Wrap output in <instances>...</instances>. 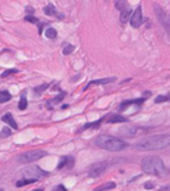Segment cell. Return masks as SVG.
Segmentation results:
<instances>
[{"label": "cell", "instance_id": "obj_1", "mask_svg": "<svg viewBox=\"0 0 170 191\" xmlns=\"http://www.w3.org/2000/svg\"><path fill=\"white\" fill-rule=\"evenodd\" d=\"M170 143L169 134H156V136H149L142 140H140L136 144V148L141 151H148V150H162L167 147Z\"/></svg>", "mask_w": 170, "mask_h": 191}, {"label": "cell", "instance_id": "obj_2", "mask_svg": "<svg viewBox=\"0 0 170 191\" xmlns=\"http://www.w3.org/2000/svg\"><path fill=\"white\" fill-rule=\"evenodd\" d=\"M96 146L102 150H108V151H122V150L127 148V143L120 140V138L112 137L108 134H101L96 138Z\"/></svg>", "mask_w": 170, "mask_h": 191}, {"label": "cell", "instance_id": "obj_3", "mask_svg": "<svg viewBox=\"0 0 170 191\" xmlns=\"http://www.w3.org/2000/svg\"><path fill=\"white\" fill-rule=\"evenodd\" d=\"M141 168L145 173L152 176H162L165 173V165L163 161L156 155H149L141 161Z\"/></svg>", "mask_w": 170, "mask_h": 191}, {"label": "cell", "instance_id": "obj_4", "mask_svg": "<svg viewBox=\"0 0 170 191\" xmlns=\"http://www.w3.org/2000/svg\"><path fill=\"white\" fill-rule=\"evenodd\" d=\"M47 152L43 151V150H31V151H26L21 155L17 157V162L18 163H29V162H33V161H37V159L46 157Z\"/></svg>", "mask_w": 170, "mask_h": 191}, {"label": "cell", "instance_id": "obj_5", "mask_svg": "<svg viewBox=\"0 0 170 191\" xmlns=\"http://www.w3.org/2000/svg\"><path fill=\"white\" fill-rule=\"evenodd\" d=\"M21 173L25 179H31V180H37V179L49 176V172H44L39 166H28V168L22 169Z\"/></svg>", "mask_w": 170, "mask_h": 191}, {"label": "cell", "instance_id": "obj_6", "mask_svg": "<svg viewBox=\"0 0 170 191\" xmlns=\"http://www.w3.org/2000/svg\"><path fill=\"white\" fill-rule=\"evenodd\" d=\"M106 166H108V162H106V161H101V162L93 163V165L89 168V176H90V177H98V176H101V175L105 172Z\"/></svg>", "mask_w": 170, "mask_h": 191}, {"label": "cell", "instance_id": "obj_7", "mask_svg": "<svg viewBox=\"0 0 170 191\" xmlns=\"http://www.w3.org/2000/svg\"><path fill=\"white\" fill-rule=\"evenodd\" d=\"M130 24L133 28H138L142 24V11H141V6H138L134 10V13L130 15Z\"/></svg>", "mask_w": 170, "mask_h": 191}, {"label": "cell", "instance_id": "obj_8", "mask_svg": "<svg viewBox=\"0 0 170 191\" xmlns=\"http://www.w3.org/2000/svg\"><path fill=\"white\" fill-rule=\"evenodd\" d=\"M75 165V159L72 157H61L60 158V163H58V169H65V168H68V169H71V168H74Z\"/></svg>", "mask_w": 170, "mask_h": 191}, {"label": "cell", "instance_id": "obj_9", "mask_svg": "<svg viewBox=\"0 0 170 191\" xmlns=\"http://www.w3.org/2000/svg\"><path fill=\"white\" fill-rule=\"evenodd\" d=\"M102 121H106L108 123H125V122H127V118L122 117V115H115V114H112V115H108V118H104Z\"/></svg>", "mask_w": 170, "mask_h": 191}, {"label": "cell", "instance_id": "obj_10", "mask_svg": "<svg viewBox=\"0 0 170 191\" xmlns=\"http://www.w3.org/2000/svg\"><path fill=\"white\" fill-rule=\"evenodd\" d=\"M116 80V78H105V79H98V80H91L89 85L85 87V90H87L90 86H94V85H106V83H112V82H115Z\"/></svg>", "mask_w": 170, "mask_h": 191}, {"label": "cell", "instance_id": "obj_11", "mask_svg": "<svg viewBox=\"0 0 170 191\" xmlns=\"http://www.w3.org/2000/svg\"><path fill=\"white\" fill-rule=\"evenodd\" d=\"M145 101V98L142 97V98H136V100H129V101H123L122 104H120V107H119V111H123V109H126V107H129L130 104H137V105H140V104H142Z\"/></svg>", "mask_w": 170, "mask_h": 191}, {"label": "cell", "instance_id": "obj_12", "mask_svg": "<svg viewBox=\"0 0 170 191\" xmlns=\"http://www.w3.org/2000/svg\"><path fill=\"white\" fill-rule=\"evenodd\" d=\"M1 121L3 122H6V123H9L12 129H18V125H17V122H15V119L12 118L11 114H4L3 117H1Z\"/></svg>", "mask_w": 170, "mask_h": 191}, {"label": "cell", "instance_id": "obj_13", "mask_svg": "<svg viewBox=\"0 0 170 191\" xmlns=\"http://www.w3.org/2000/svg\"><path fill=\"white\" fill-rule=\"evenodd\" d=\"M116 187V184L115 183H112V181H109V183H105V184H102V186H100L98 188L93 191H106V190H112V188H115Z\"/></svg>", "mask_w": 170, "mask_h": 191}, {"label": "cell", "instance_id": "obj_14", "mask_svg": "<svg viewBox=\"0 0 170 191\" xmlns=\"http://www.w3.org/2000/svg\"><path fill=\"white\" fill-rule=\"evenodd\" d=\"M64 97H65V93H64V92H62V93H60V94L57 96V97H54L51 101H49V103H47V108H51V107H53L51 104H57V103H60V101H61Z\"/></svg>", "mask_w": 170, "mask_h": 191}, {"label": "cell", "instance_id": "obj_15", "mask_svg": "<svg viewBox=\"0 0 170 191\" xmlns=\"http://www.w3.org/2000/svg\"><path fill=\"white\" fill-rule=\"evenodd\" d=\"M102 122H104V121H102V119H100V121H96V122H93V123H86L85 126L82 127V130H86V129H97V127L102 123Z\"/></svg>", "mask_w": 170, "mask_h": 191}, {"label": "cell", "instance_id": "obj_16", "mask_svg": "<svg viewBox=\"0 0 170 191\" xmlns=\"http://www.w3.org/2000/svg\"><path fill=\"white\" fill-rule=\"evenodd\" d=\"M115 6H116L117 10H120V11H125V10H127V9H130L127 1H115Z\"/></svg>", "mask_w": 170, "mask_h": 191}, {"label": "cell", "instance_id": "obj_17", "mask_svg": "<svg viewBox=\"0 0 170 191\" xmlns=\"http://www.w3.org/2000/svg\"><path fill=\"white\" fill-rule=\"evenodd\" d=\"M43 11H44L46 15H54V14H55V7H54V4H47V6L43 9Z\"/></svg>", "mask_w": 170, "mask_h": 191}, {"label": "cell", "instance_id": "obj_18", "mask_svg": "<svg viewBox=\"0 0 170 191\" xmlns=\"http://www.w3.org/2000/svg\"><path fill=\"white\" fill-rule=\"evenodd\" d=\"M49 87H50V83H43V85H40V86H36L33 90H35L36 94H42L43 92H44L46 89H49Z\"/></svg>", "mask_w": 170, "mask_h": 191}, {"label": "cell", "instance_id": "obj_19", "mask_svg": "<svg viewBox=\"0 0 170 191\" xmlns=\"http://www.w3.org/2000/svg\"><path fill=\"white\" fill-rule=\"evenodd\" d=\"M10 100H11V94L9 92H0V104L6 103V101H10Z\"/></svg>", "mask_w": 170, "mask_h": 191}, {"label": "cell", "instance_id": "obj_20", "mask_svg": "<svg viewBox=\"0 0 170 191\" xmlns=\"http://www.w3.org/2000/svg\"><path fill=\"white\" fill-rule=\"evenodd\" d=\"M46 36H47L49 39H55V38H57V31H55L54 28H47V29H46Z\"/></svg>", "mask_w": 170, "mask_h": 191}, {"label": "cell", "instance_id": "obj_21", "mask_svg": "<svg viewBox=\"0 0 170 191\" xmlns=\"http://www.w3.org/2000/svg\"><path fill=\"white\" fill-rule=\"evenodd\" d=\"M36 180H31V179H24V180H20L17 181L15 184H17V187H22V186H28V184H32L35 183Z\"/></svg>", "mask_w": 170, "mask_h": 191}, {"label": "cell", "instance_id": "obj_22", "mask_svg": "<svg viewBox=\"0 0 170 191\" xmlns=\"http://www.w3.org/2000/svg\"><path fill=\"white\" fill-rule=\"evenodd\" d=\"M130 15H131V10H130V9H127V10H125V11H122V18H120V21L125 24V22L127 21V18L130 17Z\"/></svg>", "mask_w": 170, "mask_h": 191}, {"label": "cell", "instance_id": "obj_23", "mask_svg": "<svg viewBox=\"0 0 170 191\" xmlns=\"http://www.w3.org/2000/svg\"><path fill=\"white\" fill-rule=\"evenodd\" d=\"M20 109H25L26 107H28V101H26V97H25V94L21 96V100H20Z\"/></svg>", "mask_w": 170, "mask_h": 191}, {"label": "cell", "instance_id": "obj_24", "mask_svg": "<svg viewBox=\"0 0 170 191\" xmlns=\"http://www.w3.org/2000/svg\"><path fill=\"white\" fill-rule=\"evenodd\" d=\"M25 21L32 22V24H39V20H37L36 17H33V15H26V17H25Z\"/></svg>", "mask_w": 170, "mask_h": 191}, {"label": "cell", "instance_id": "obj_25", "mask_svg": "<svg viewBox=\"0 0 170 191\" xmlns=\"http://www.w3.org/2000/svg\"><path fill=\"white\" fill-rule=\"evenodd\" d=\"M169 100V97L167 96H159V97H156L155 98V103L156 104H159V103H165V101H167Z\"/></svg>", "mask_w": 170, "mask_h": 191}, {"label": "cell", "instance_id": "obj_26", "mask_svg": "<svg viewBox=\"0 0 170 191\" xmlns=\"http://www.w3.org/2000/svg\"><path fill=\"white\" fill-rule=\"evenodd\" d=\"M18 72V69H7V71H4L3 74H1V78H6V76H9L11 74H17Z\"/></svg>", "mask_w": 170, "mask_h": 191}, {"label": "cell", "instance_id": "obj_27", "mask_svg": "<svg viewBox=\"0 0 170 191\" xmlns=\"http://www.w3.org/2000/svg\"><path fill=\"white\" fill-rule=\"evenodd\" d=\"M74 50H75V47H74V46H66V47L64 49V54H65V55H68V54H71V53H72Z\"/></svg>", "mask_w": 170, "mask_h": 191}, {"label": "cell", "instance_id": "obj_28", "mask_svg": "<svg viewBox=\"0 0 170 191\" xmlns=\"http://www.w3.org/2000/svg\"><path fill=\"white\" fill-rule=\"evenodd\" d=\"M11 132L10 129H3V132H1V136H10Z\"/></svg>", "mask_w": 170, "mask_h": 191}, {"label": "cell", "instance_id": "obj_29", "mask_svg": "<svg viewBox=\"0 0 170 191\" xmlns=\"http://www.w3.org/2000/svg\"><path fill=\"white\" fill-rule=\"evenodd\" d=\"M54 191H66V188H65L64 186H57V187L54 188Z\"/></svg>", "mask_w": 170, "mask_h": 191}, {"label": "cell", "instance_id": "obj_30", "mask_svg": "<svg viewBox=\"0 0 170 191\" xmlns=\"http://www.w3.org/2000/svg\"><path fill=\"white\" fill-rule=\"evenodd\" d=\"M145 188H154V183L152 181H147L145 183Z\"/></svg>", "mask_w": 170, "mask_h": 191}, {"label": "cell", "instance_id": "obj_31", "mask_svg": "<svg viewBox=\"0 0 170 191\" xmlns=\"http://www.w3.org/2000/svg\"><path fill=\"white\" fill-rule=\"evenodd\" d=\"M26 11H29V13H33V9H32V7H26Z\"/></svg>", "mask_w": 170, "mask_h": 191}, {"label": "cell", "instance_id": "obj_32", "mask_svg": "<svg viewBox=\"0 0 170 191\" xmlns=\"http://www.w3.org/2000/svg\"><path fill=\"white\" fill-rule=\"evenodd\" d=\"M33 191H43L42 188H36V190H33Z\"/></svg>", "mask_w": 170, "mask_h": 191}, {"label": "cell", "instance_id": "obj_33", "mask_svg": "<svg viewBox=\"0 0 170 191\" xmlns=\"http://www.w3.org/2000/svg\"><path fill=\"white\" fill-rule=\"evenodd\" d=\"M0 191H3V190H1V188H0Z\"/></svg>", "mask_w": 170, "mask_h": 191}]
</instances>
